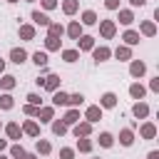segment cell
<instances>
[{"label":"cell","mask_w":159,"mask_h":159,"mask_svg":"<svg viewBox=\"0 0 159 159\" xmlns=\"http://www.w3.org/2000/svg\"><path fill=\"white\" fill-rule=\"evenodd\" d=\"M92 139H87V137H82V139H77V152H82V154H89L92 152Z\"/></svg>","instance_id":"33"},{"label":"cell","mask_w":159,"mask_h":159,"mask_svg":"<svg viewBox=\"0 0 159 159\" xmlns=\"http://www.w3.org/2000/svg\"><path fill=\"white\" fill-rule=\"evenodd\" d=\"M119 144L122 147H132L134 144V132L132 129H122L119 132Z\"/></svg>","instance_id":"27"},{"label":"cell","mask_w":159,"mask_h":159,"mask_svg":"<svg viewBox=\"0 0 159 159\" xmlns=\"http://www.w3.org/2000/svg\"><path fill=\"white\" fill-rule=\"evenodd\" d=\"M32 62L37 65V67H47V62H50V57H47V52H32Z\"/></svg>","instance_id":"32"},{"label":"cell","mask_w":159,"mask_h":159,"mask_svg":"<svg viewBox=\"0 0 159 159\" xmlns=\"http://www.w3.org/2000/svg\"><path fill=\"white\" fill-rule=\"evenodd\" d=\"M80 10V0H62V12L65 15H75Z\"/></svg>","instance_id":"28"},{"label":"cell","mask_w":159,"mask_h":159,"mask_svg":"<svg viewBox=\"0 0 159 159\" xmlns=\"http://www.w3.org/2000/svg\"><path fill=\"white\" fill-rule=\"evenodd\" d=\"M25 99H27V104H35V107H42V99H40V94H35V92H30V94H27Z\"/></svg>","instance_id":"40"},{"label":"cell","mask_w":159,"mask_h":159,"mask_svg":"<svg viewBox=\"0 0 159 159\" xmlns=\"http://www.w3.org/2000/svg\"><path fill=\"white\" fill-rule=\"evenodd\" d=\"M50 152H52V144L40 137V139L35 142V154H42V157H45V154H50Z\"/></svg>","instance_id":"25"},{"label":"cell","mask_w":159,"mask_h":159,"mask_svg":"<svg viewBox=\"0 0 159 159\" xmlns=\"http://www.w3.org/2000/svg\"><path fill=\"white\" fill-rule=\"evenodd\" d=\"M122 40H124V45H127V47H134V45H139L142 35H139L137 30H127V32L122 35Z\"/></svg>","instance_id":"15"},{"label":"cell","mask_w":159,"mask_h":159,"mask_svg":"<svg viewBox=\"0 0 159 159\" xmlns=\"http://www.w3.org/2000/svg\"><path fill=\"white\" fill-rule=\"evenodd\" d=\"M42 2V7L45 10H52V7H57V0H40Z\"/></svg>","instance_id":"44"},{"label":"cell","mask_w":159,"mask_h":159,"mask_svg":"<svg viewBox=\"0 0 159 159\" xmlns=\"http://www.w3.org/2000/svg\"><path fill=\"white\" fill-rule=\"evenodd\" d=\"M10 157H12V159H22V157H25V149H22L20 144H12V147H10Z\"/></svg>","instance_id":"39"},{"label":"cell","mask_w":159,"mask_h":159,"mask_svg":"<svg viewBox=\"0 0 159 159\" xmlns=\"http://www.w3.org/2000/svg\"><path fill=\"white\" fill-rule=\"evenodd\" d=\"M104 7L107 10H119V0H104Z\"/></svg>","instance_id":"43"},{"label":"cell","mask_w":159,"mask_h":159,"mask_svg":"<svg viewBox=\"0 0 159 159\" xmlns=\"http://www.w3.org/2000/svg\"><path fill=\"white\" fill-rule=\"evenodd\" d=\"M52 107H67V92H62V89L52 92Z\"/></svg>","instance_id":"26"},{"label":"cell","mask_w":159,"mask_h":159,"mask_svg":"<svg viewBox=\"0 0 159 159\" xmlns=\"http://www.w3.org/2000/svg\"><path fill=\"white\" fill-rule=\"evenodd\" d=\"M25 2H35V0H25Z\"/></svg>","instance_id":"53"},{"label":"cell","mask_w":159,"mask_h":159,"mask_svg":"<svg viewBox=\"0 0 159 159\" xmlns=\"http://www.w3.org/2000/svg\"><path fill=\"white\" fill-rule=\"evenodd\" d=\"M92 47H94V37L92 35H82L80 40H77V52H92Z\"/></svg>","instance_id":"5"},{"label":"cell","mask_w":159,"mask_h":159,"mask_svg":"<svg viewBox=\"0 0 159 159\" xmlns=\"http://www.w3.org/2000/svg\"><path fill=\"white\" fill-rule=\"evenodd\" d=\"M60 159H75V149L72 147H62L60 149Z\"/></svg>","instance_id":"41"},{"label":"cell","mask_w":159,"mask_h":159,"mask_svg":"<svg viewBox=\"0 0 159 159\" xmlns=\"http://www.w3.org/2000/svg\"><path fill=\"white\" fill-rule=\"evenodd\" d=\"M22 159H40V157H37V154H30V152H25V157H22Z\"/></svg>","instance_id":"49"},{"label":"cell","mask_w":159,"mask_h":159,"mask_svg":"<svg viewBox=\"0 0 159 159\" xmlns=\"http://www.w3.org/2000/svg\"><path fill=\"white\" fill-rule=\"evenodd\" d=\"M147 159H159V152H157V149H154V152H149V154H147Z\"/></svg>","instance_id":"47"},{"label":"cell","mask_w":159,"mask_h":159,"mask_svg":"<svg viewBox=\"0 0 159 159\" xmlns=\"http://www.w3.org/2000/svg\"><path fill=\"white\" fill-rule=\"evenodd\" d=\"M80 104H84V94H82V92L67 94V107H72V109H80Z\"/></svg>","instance_id":"24"},{"label":"cell","mask_w":159,"mask_h":159,"mask_svg":"<svg viewBox=\"0 0 159 159\" xmlns=\"http://www.w3.org/2000/svg\"><path fill=\"white\" fill-rule=\"evenodd\" d=\"M0 129H2V122H0Z\"/></svg>","instance_id":"54"},{"label":"cell","mask_w":159,"mask_h":159,"mask_svg":"<svg viewBox=\"0 0 159 159\" xmlns=\"http://www.w3.org/2000/svg\"><path fill=\"white\" fill-rule=\"evenodd\" d=\"M139 35H144V37H154V35H157V22H154V20H144V22L139 25Z\"/></svg>","instance_id":"10"},{"label":"cell","mask_w":159,"mask_h":159,"mask_svg":"<svg viewBox=\"0 0 159 159\" xmlns=\"http://www.w3.org/2000/svg\"><path fill=\"white\" fill-rule=\"evenodd\" d=\"M0 159H7V157H5V154H0Z\"/></svg>","instance_id":"52"},{"label":"cell","mask_w":159,"mask_h":159,"mask_svg":"<svg viewBox=\"0 0 159 159\" xmlns=\"http://www.w3.org/2000/svg\"><path fill=\"white\" fill-rule=\"evenodd\" d=\"M80 122V109H67L65 112V117H62V124H67V127H72V124H77Z\"/></svg>","instance_id":"20"},{"label":"cell","mask_w":159,"mask_h":159,"mask_svg":"<svg viewBox=\"0 0 159 159\" xmlns=\"http://www.w3.org/2000/svg\"><path fill=\"white\" fill-rule=\"evenodd\" d=\"M47 35H52V37H62V35H65V27H62L60 22H50V25H47Z\"/></svg>","instance_id":"34"},{"label":"cell","mask_w":159,"mask_h":159,"mask_svg":"<svg viewBox=\"0 0 159 159\" xmlns=\"http://www.w3.org/2000/svg\"><path fill=\"white\" fill-rule=\"evenodd\" d=\"M15 84H17V80H15L12 75H2V77H0V87H2L5 92H7V89H12Z\"/></svg>","instance_id":"36"},{"label":"cell","mask_w":159,"mask_h":159,"mask_svg":"<svg viewBox=\"0 0 159 159\" xmlns=\"http://www.w3.org/2000/svg\"><path fill=\"white\" fill-rule=\"evenodd\" d=\"M7 2H20V0H7Z\"/></svg>","instance_id":"51"},{"label":"cell","mask_w":159,"mask_h":159,"mask_svg":"<svg viewBox=\"0 0 159 159\" xmlns=\"http://www.w3.org/2000/svg\"><path fill=\"white\" fill-rule=\"evenodd\" d=\"M20 129H22V134H27V137H35V139L40 137V124H37L35 119H25Z\"/></svg>","instance_id":"3"},{"label":"cell","mask_w":159,"mask_h":159,"mask_svg":"<svg viewBox=\"0 0 159 159\" xmlns=\"http://www.w3.org/2000/svg\"><path fill=\"white\" fill-rule=\"evenodd\" d=\"M99 35L104 40H112L117 35V22L114 20H99Z\"/></svg>","instance_id":"1"},{"label":"cell","mask_w":159,"mask_h":159,"mask_svg":"<svg viewBox=\"0 0 159 159\" xmlns=\"http://www.w3.org/2000/svg\"><path fill=\"white\" fill-rule=\"evenodd\" d=\"M72 134H75L77 139L89 137V134H92V124H89V122H77V124H72Z\"/></svg>","instance_id":"4"},{"label":"cell","mask_w":159,"mask_h":159,"mask_svg":"<svg viewBox=\"0 0 159 159\" xmlns=\"http://www.w3.org/2000/svg\"><path fill=\"white\" fill-rule=\"evenodd\" d=\"M37 109H40V107H35V104H25V107H22V112H25L27 117H37Z\"/></svg>","instance_id":"42"},{"label":"cell","mask_w":159,"mask_h":159,"mask_svg":"<svg viewBox=\"0 0 159 159\" xmlns=\"http://www.w3.org/2000/svg\"><path fill=\"white\" fill-rule=\"evenodd\" d=\"M129 5L132 7H142V5H147V0H129Z\"/></svg>","instance_id":"46"},{"label":"cell","mask_w":159,"mask_h":159,"mask_svg":"<svg viewBox=\"0 0 159 159\" xmlns=\"http://www.w3.org/2000/svg\"><path fill=\"white\" fill-rule=\"evenodd\" d=\"M99 107H102V109H112V107H117V94H114V92H104V94L99 97Z\"/></svg>","instance_id":"12"},{"label":"cell","mask_w":159,"mask_h":159,"mask_svg":"<svg viewBox=\"0 0 159 159\" xmlns=\"http://www.w3.org/2000/svg\"><path fill=\"white\" fill-rule=\"evenodd\" d=\"M2 72H5V60L0 57V75H2Z\"/></svg>","instance_id":"50"},{"label":"cell","mask_w":159,"mask_h":159,"mask_svg":"<svg viewBox=\"0 0 159 159\" xmlns=\"http://www.w3.org/2000/svg\"><path fill=\"white\" fill-rule=\"evenodd\" d=\"M12 107H15V97L7 94V92L0 94V109H12Z\"/></svg>","instance_id":"37"},{"label":"cell","mask_w":159,"mask_h":159,"mask_svg":"<svg viewBox=\"0 0 159 159\" xmlns=\"http://www.w3.org/2000/svg\"><path fill=\"white\" fill-rule=\"evenodd\" d=\"M99 119H102V107H99V104H92V107H87V109H84V122L97 124Z\"/></svg>","instance_id":"2"},{"label":"cell","mask_w":159,"mask_h":159,"mask_svg":"<svg viewBox=\"0 0 159 159\" xmlns=\"http://www.w3.org/2000/svg\"><path fill=\"white\" fill-rule=\"evenodd\" d=\"M80 25L84 27V25H97V12L94 10H84L82 15H80Z\"/></svg>","instance_id":"21"},{"label":"cell","mask_w":159,"mask_h":159,"mask_svg":"<svg viewBox=\"0 0 159 159\" xmlns=\"http://www.w3.org/2000/svg\"><path fill=\"white\" fill-rule=\"evenodd\" d=\"M119 22L129 27V25L134 22V12H132V10H119Z\"/></svg>","instance_id":"38"},{"label":"cell","mask_w":159,"mask_h":159,"mask_svg":"<svg viewBox=\"0 0 159 159\" xmlns=\"http://www.w3.org/2000/svg\"><path fill=\"white\" fill-rule=\"evenodd\" d=\"M62 60L72 65V62H77V60H80V52H77L75 47H70V50H62Z\"/></svg>","instance_id":"35"},{"label":"cell","mask_w":159,"mask_h":159,"mask_svg":"<svg viewBox=\"0 0 159 159\" xmlns=\"http://www.w3.org/2000/svg\"><path fill=\"white\" fill-rule=\"evenodd\" d=\"M132 114H134L137 119H147V117H149V104H147V102H134Z\"/></svg>","instance_id":"13"},{"label":"cell","mask_w":159,"mask_h":159,"mask_svg":"<svg viewBox=\"0 0 159 159\" xmlns=\"http://www.w3.org/2000/svg\"><path fill=\"white\" fill-rule=\"evenodd\" d=\"M112 55H114L119 62H129V60H132V47H127V45H119V47H117Z\"/></svg>","instance_id":"16"},{"label":"cell","mask_w":159,"mask_h":159,"mask_svg":"<svg viewBox=\"0 0 159 159\" xmlns=\"http://www.w3.org/2000/svg\"><path fill=\"white\" fill-rule=\"evenodd\" d=\"M30 17H32V22H35V25H40V27H47V25L52 22V20L47 17V12H40V10H32V15H30Z\"/></svg>","instance_id":"17"},{"label":"cell","mask_w":159,"mask_h":159,"mask_svg":"<svg viewBox=\"0 0 159 159\" xmlns=\"http://www.w3.org/2000/svg\"><path fill=\"white\" fill-rule=\"evenodd\" d=\"M10 60H12L15 65H22V62L27 60V52H25L22 47H12V50H10Z\"/></svg>","instance_id":"23"},{"label":"cell","mask_w":159,"mask_h":159,"mask_svg":"<svg viewBox=\"0 0 159 159\" xmlns=\"http://www.w3.org/2000/svg\"><path fill=\"white\" fill-rule=\"evenodd\" d=\"M17 35H20V40H35V25H20V30H17Z\"/></svg>","instance_id":"22"},{"label":"cell","mask_w":159,"mask_h":159,"mask_svg":"<svg viewBox=\"0 0 159 159\" xmlns=\"http://www.w3.org/2000/svg\"><path fill=\"white\" fill-rule=\"evenodd\" d=\"M50 124H52V134L55 137H65L67 134V124H62V119H52Z\"/></svg>","instance_id":"29"},{"label":"cell","mask_w":159,"mask_h":159,"mask_svg":"<svg viewBox=\"0 0 159 159\" xmlns=\"http://www.w3.org/2000/svg\"><path fill=\"white\" fill-rule=\"evenodd\" d=\"M149 89H152V92H159V77H154V80L149 82Z\"/></svg>","instance_id":"45"},{"label":"cell","mask_w":159,"mask_h":159,"mask_svg":"<svg viewBox=\"0 0 159 159\" xmlns=\"http://www.w3.org/2000/svg\"><path fill=\"white\" fill-rule=\"evenodd\" d=\"M37 119H40V124L42 122H52L55 119V107H40L37 109Z\"/></svg>","instance_id":"19"},{"label":"cell","mask_w":159,"mask_h":159,"mask_svg":"<svg viewBox=\"0 0 159 159\" xmlns=\"http://www.w3.org/2000/svg\"><path fill=\"white\" fill-rule=\"evenodd\" d=\"M60 45H62V42H60V37H52V35H47V37H45V50H47V52L60 50Z\"/></svg>","instance_id":"31"},{"label":"cell","mask_w":159,"mask_h":159,"mask_svg":"<svg viewBox=\"0 0 159 159\" xmlns=\"http://www.w3.org/2000/svg\"><path fill=\"white\" fill-rule=\"evenodd\" d=\"M65 32H67L70 40H80V37H82V25H80V20H72V22L65 27Z\"/></svg>","instance_id":"7"},{"label":"cell","mask_w":159,"mask_h":159,"mask_svg":"<svg viewBox=\"0 0 159 159\" xmlns=\"http://www.w3.org/2000/svg\"><path fill=\"white\" fill-rule=\"evenodd\" d=\"M2 129H5L7 139H20V137H22V129H20V124H17V122H7Z\"/></svg>","instance_id":"14"},{"label":"cell","mask_w":159,"mask_h":159,"mask_svg":"<svg viewBox=\"0 0 159 159\" xmlns=\"http://www.w3.org/2000/svg\"><path fill=\"white\" fill-rule=\"evenodd\" d=\"M97 144L104 147V149H109V147H114V137H112L109 132H102V134L97 137Z\"/></svg>","instance_id":"30"},{"label":"cell","mask_w":159,"mask_h":159,"mask_svg":"<svg viewBox=\"0 0 159 159\" xmlns=\"http://www.w3.org/2000/svg\"><path fill=\"white\" fill-rule=\"evenodd\" d=\"M139 137H142V139H154V137H157V124H154V122H144V124L139 127Z\"/></svg>","instance_id":"9"},{"label":"cell","mask_w":159,"mask_h":159,"mask_svg":"<svg viewBox=\"0 0 159 159\" xmlns=\"http://www.w3.org/2000/svg\"><path fill=\"white\" fill-rule=\"evenodd\" d=\"M129 94H132V99H144L147 87H144V84H139V82H132V84H129Z\"/></svg>","instance_id":"18"},{"label":"cell","mask_w":159,"mask_h":159,"mask_svg":"<svg viewBox=\"0 0 159 159\" xmlns=\"http://www.w3.org/2000/svg\"><path fill=\"white\" fill-rule=\"evenodd\" d=\"M5 149H7V139H0V154H2Z\"/></svg>","instance_id":"48"},{"label":"cell","mask_w":159,"mask_h":159,"mask_svg":"<svg viewBox=\"0 0 159 159\" xmlns=\"http://www.w3.org/2000/svg\"><path fill=\"white\" fill-rule=\"evenodd\" d=\"M42 87H45L47 92H57V89H60V75H52V72L45 75V84H42Z\"/></svg>","instance_id":"11"},{"label":"cell","mask_w":159,"mask_h":159,"mask_svg":"<svg viewBox=\"0 0 159 159\" xmlns=\"http://www.w3.org/2000/svg\"><path fill=\"white\" fill-rule=\"evenodd\" d=\"M92 57H94V62H104V60H109V57H112V50H109L107 45L92 47Z\"/></svg>","instance_id":"6"},{"label":"cell","mask_w":159,"mask_h":159,"mask_svg":"<svg viewBox=\"0 0 159 159\" xmlns=\"http://www.w3.org/2000/svg\"><path fill=\"white\" fill-rule=\"evenodd\" d=\"M144 72H147V65H144L142 60H129V75H132V77L139 80Z\"/></svg>","instance_id":"8"}]
</instances>
